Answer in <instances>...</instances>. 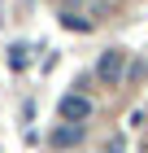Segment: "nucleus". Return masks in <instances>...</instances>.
Returning <instances> with one entry per match:
<instances>
[{"instance_id": "1", "label": "nucleus", "mask_w": 148, "mask_h": 153, "mask_svg": "<svg viewBox=\"0 0 148 153\" xmlns=\"http://www.w3.org/2000/svg\"><path fill=\"white\" fill-rule=\"evenodd\" d=\"M122 74H126V53H122V48H105L100 61H96V79H100L105 88H118Z\"/></svg>"}, {"instance_id": "2", "label": "nucleus", "mask_w": 148, "mask_h": 153, "mask_svg": "<svg viewBox=\"0 0 148 153\" xmlns=\"http://www.w3.org/2000/svg\"><path fill=\"white\" fill-rule=\"evenodd\" d=\"M57 114H61V123H87L91 118V101L83 92H70V96H61V105H57Z\"/></svg>"}, {"instance_id": "3", "label": "nucleus", "mask_w": 148, "mask_h": 153, "mask_svg": "<svg viewBox=\"0 0 148 153\" xmlns=\"http://www.w3.org/2000/svg\"><path fill=\"white\" fill-rule=\"evenodd\" d=\"M83 136H87V127H79V123H57L48 131V149H79Z\"/></svg>"}, {"instance_id": "4", "label": "nucleus", "mask_w": 148, "mask_h": 153, "mask_svg": "<svg viewBox=\"0 0 148 153\" xmlns=\"http://www.w3.org/2000/svg\"><path fill=\"white\" fill-rule=\"evenodd\" d=\"M61 26H66V31H91V22L79 18V13H61Z\"/></svg>"}, {"instance_id": "5", "label": "nucleus", "mask_w": 148, "mask_h": 153, "mask_svg": "<svg viewBox=\"0 0 148 153\" xmlns=\"http://www.w3.org/2000/svg\"><path fill=\"white\" fill-rule=\"evenodd\" d=\"M9 70H26V44H13L9 48Z\"/></svg>"}, {"instance_id": "6", "label": "nucleus", "mask_w": 148, "mask_h": 153, "mask_svg": "<svg viewBox=\"0 0 148 153\" xmlns=\"http://www.w3.org/2000/svg\"><path fill=\"white\" fill-rule=\"evenodd\" d=\"M105 153H126V140H122V136H113V140L105 144Z\"/></svg>"}]
</instances>
